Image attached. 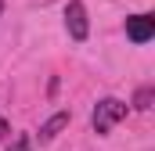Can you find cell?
I'll return each mask as SVG.
<instances>
[{"label": "cell", "instance_id": "3", "mask_svg": "<svg viewBox=\"0 0 155 151\" xmlns=\"http://www.w3.org/2000/svg\"><path fill=\"white\" fill-rule=\"evenodd\" d=\"M126 36L134 43H148L155 36V18L152 14H130L126 18Z\"/></svg>", "mask_w": 155, "mask_h": 151}, {"label": "cell", "instance_id": "7", "mask_svg": "<svg viewBox=\"0 0 155 151\" xmlns=\"http://www.w3.org/2000/svg\"><path fill=\"white\" fill-rule=\"evenodd\" d=\"M7 130H11V126H7V119H0V144H4V137H7Z\"/></svg>", "mask_w": 155, "mask_h": 151}, {"label": "cell", "instance_id": "2", "mask_svg": "<svg viewBox=\"0 0 155 151\" xmlns=\"http://www.w3.org/2000/svg\"><path fill=\"white\" fill-rule=\"evenodd\" d=\"M65 29H69V36L83 43V40L90 36V22H87V7H83V0H69L65 4Z\"/></svg>", "mask_w": 155, "mask_h": 151}, {"label": "cell", "instance_id": "5", "mask_svg": "<svg viewBox=\"0 0 155 151\" xmlns=\"http://www.w3.org/2000/svg\"><path fill=\"white\" fill-rule=\"evenodd\" d=\"M152 97H155L152 86H141V90H137V97H134V108H137V112H148V108H152Z\"/></svg>", "mask_w": 155, "mask_h": 151}, {"label": "cell", "instance_id": "1", "mask_svg": "<svg viewBox=\"0 0 155 151\" xmlns=\"http://www.w3.org/2000/svg\"><path fill=\"white\" fill-rule=\"evenodd\" d=\"M126 119V104L119 101V97H101L97 104H94V115H90V126H94V133H108L116 122Z\"/></svg>", "mask_w": 155, "mask_h": 151}, {"label": "cell", "instance_id": "6", "mask_svg": "<svg viewBox=\"0 0 155 151\" xmlns=\"http://www.w3.org/2000/svg\"><path fill=\"white\" fill-rule=\"evenodd\" d=\"M7 151H33V137L29 133H15V140H11Z\"/></svg>", "mask_w": 155, "mask_h": 151}, {"label": "cell", "instance_id": "4", "mask_svg": "<svg viewBox=\"0 0 155 151\" xmlns=\"http://www.w3.org/2000/svg\"><path fill=\"white\" fill-rule=\"evenodd\" d=\"M65 126H69V112L51 115V119H47V122L40 126V144H51V140H54V137H58V133H61Z\"/></svg>", "mask_w": 155, "mask_h": 151}, {"label": "cell", "instance_id": "8", "mask_svg": "<svg viewBox=\"0 0 155 151\" xmlns=\"http://www.w3.org/2000/svg\"><path fill=\"white\" fill-rule=\"evenodd\" d=\"M0 14H4V0H0Z\"/></svg>", "mask_w": 155, "mask_h": 151}]
</instances>
